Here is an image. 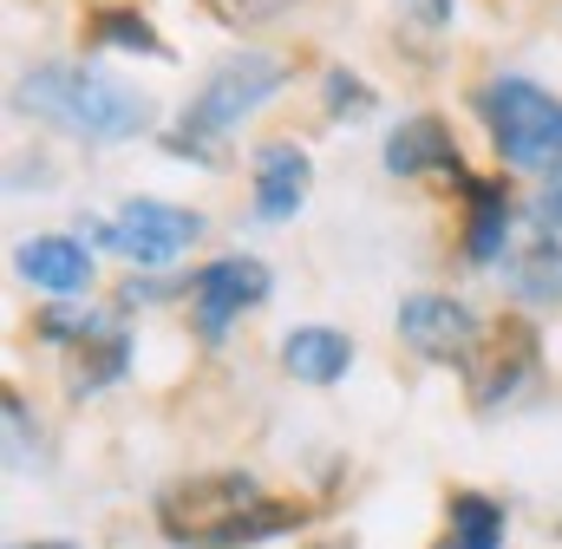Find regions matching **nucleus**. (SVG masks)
<instances>
[{"mask_svg": "<svg viewBox=\"0 0 562 549\" xmlns=\"http://www.w3.org/2000/svg\"><path fill=\"white\" fill-rule=\"evenodd\" d=\"M301 517H307L301 504H269L249 471H203V478H183L157 497L164 537L183 549H243L276 537V530H294Z\"/></svg>", "mask_w": 562, "mask_h": 549, "instance_id": "nucleus-1", "label": "nucleus"}, {"mask_svg": "<svg viewBox=\"0 0 562 549\" xmlns=\"http://www.w3.org/2000/svg\"><path fill=\"white\" fill-rule=\"evenodd\" d=\"M13 105L59 125V132L86 137V144H125L150 125V99L138 86L99 72V66H79V59H53V66H33L20 86H13Z\"/></svg>", "mask_w": 562, "mask_h": 549, "instance_id": "nucleus-2", "label": "nucleus"}, {"mask_svg": "<svg viewBox=\"0 0 562 549\" xmlns=\"http://www.w3.org/2000/svg\"><path fill=\"white\" fill-rule=\"evenodd\" d=\"M281 86H288V59H276V53H236V59H223L196 86V99L183 105V125L164 132V150L196 157V164L216 170L223 164V137L236 132L262 99H276Z\"/></svg>", "mask_w": 562, "mask_h": 549, "instance_id": "nucleus-3", "label": "nucleus"}, {"mask_svg": "<svg viewBox=\"0 0 562 549\" xmlns=\"http://www.w3.org/2000/svg\"><path fill=\"white\" fill-rule=\"evenodd\" d=\"M484 125L497 137V157L537 177H562V99L530 79L484 86Z\"/></svg>", "mask_w": 562, "mask_h": 549, "instance_id": "nucleus-4", "label": "nucleus"}, {"mask_svg": "<svg viewBox=\"0 0 562 549\" xmlns=\"http://www.w3.org/2000/svg\"><path fill=\"white\" fill-rule=\"evenodd\" d=\"M196 236H203V216H196V210H177V203H157V197H132V203L119 210V223L105 229V243H112L119 256H132L138 269L177 262Z\"/></svg>", "mask_w": 562, "mask_h": 549, "instance_id": "nucleus-5", "label": "nucleus"}, {"mask_svg": "<svg viewBox=\"0 0 562 549\" xmlns=\"http://www.w3.org/2000/svg\"><path fill=\"white\" fill-rule=\"evenodd\" d=\"M471 373H464V386H471V406L477 412H497L530 373H537V327L530 321H497L477 347H471V360H464Z\"/></svg>", "mask_w": 562, "mask_h": 549, "instance_id": "nucleus-6", "label": "nucleus"}, {"mask_svg": "<svg viewBox=\"0 0 562 549\" xmlns=\"http://www.w3.org/2000/svg\"><path fill=\"white\" fill-rule=\"evenodd\" d=\"M400 340H406L419 360H451V367H464L471 347L484 340V327H477V314H471L464 301H451V294H406V301H400Z\"/></svg>", "mask_w": 562, "mask_h": 549, "instance_id": "nucleus-7", "label": "nucleus"}, {"mask_svg": "<svg viewBox=\"0 0 562 549\" xmlns=\"http://www.w3.org/2000/svg\"><path fill=\"white\" fill-rule=\"evenodd\" d=\"M190 301H196V334H203V340H223L243 307L269 301V269H262L256 256H223V262L196 269Z\"/></svg>", "mask_w": 562, "mask_h": 549, "instance_id": "nucleus-8", "label": "nucleus"}, {"mask_svg": "<svg viewBox=\"0 0 562 549\" xmlns=\"http://www.w3.org/2000/svg\"><path fill=\"white\" fill-rule=\"evenodd\" d=\"M504 281H510L524 301H562V183L537 203V210H530L524 243L510 249Z\"/></svg>", "mask_w": 562, "mask_h": 549, "instance_id": "nucleus-9", "label": "nucleus"}, {"mask_svg": "<svg viewBox=\"0 0 562 549\" xmlns=\"http://www.w3.org/2000/svg\"><path fill=\"white\" fill-rule=\"evenodd\" d=\"M307 183H314V164H307L301 144L276 137V144L256 150V216L262 223H288L307 203Z\"/></svg>", "mask_w": 562, "mask_h": 549, "instance_id": "nucleus-10", "label": "nucleus"}, {"mask_svg": "<svg viewBox=\"0 0 562 549\" xmlns=\"http://www.w3.org/2000/svg\"><path fill=\"white\" fill-rule=\"evenodd\" d=\"M13 269L46 294H79L92 281V256H86L79 236H33V243L13 249Z\"/></svg>", "mask_w": 562, "mask_h": 549, "instance_id": "nucleus-11", "label": "nucleus"}, {"mask_svg": "<svg viewBox=\"0 0 562 549\" xmlns=\"http://www.w3.org/2000/svg\"><path fill=\"white\" fill-rule=\"evenodd\" d=\"M281 367H288L294 380H307V386H334V380L353 367V340H347L340 327H294V334L281 340Z\"/></svg>", "mask_w": 562, "mask_h": 549, "instance_id": "nucleus-12", "label": "nucleus"}, {"mask_svg": "<svg viewBox=\"0 0 562 549\" xmlns=\"http://www.w3.org/2000/svg\"><path fill=\"white\" fill-rule=\"evenodd\" d=\"M458 164V150H451V132H445V119H406V125H393L386 137V170L393 177H425V170H451Z\"/></svg>", "mask_w": 562, "mask_h": 549, "instance_id": "nucleus-13", "label": "nucleus"}, {"mask_svg": "<svg viewBox=\"0 0 562 549\" xmlns=\"http://www.w3.org/2000/svg\"><path fill=\"white\" fill-rule=\"evenodd\" d=\"M464 256L471 262H497L504 243H510V197L484 177H464Z\"/></svg>", "mask_w": 562, "mask_h": 549, "instance_id": "nucleus-14", "label": "nucleus"}, {"mask_svg": "<svg viewBox=\"0 0 562 549\" xmlns=\"http://www.w3.org/2000/svg\"><path fill=\"white\" fill-rule=\"evenodd\" d=\"M445 549H504V511L477 491H458L451 497V530H445Z\"/></svg>", "mask_w": 562, "mask_h": 549, "instance_id": "nucleus-15", "label": "nucleus"}, {"mask_svg": "<svg viewBox=\"0 0 562 549\" xmlns=\"http://www.w3.org/2000/svg\"><path fill=\"white\" fill-rule=\"evenodd\" d=\"M86 360H79V373H72V393H99V386H112L119 373H125V360H132V340L105 321V327H92L86 340Z\"/></svg>", "mask_w": 562, "mask_h": 549, "instance_id": "nucleus-16", "label": "nucleus"}, {"mask_svg": "<svg viewBox=\"0 0 562 549\" xmlns=\"http://www.w3.org/2000/svg\"><path fill=\"white\" fill-rule=\"evenodd\" d=\"M99 40H112V46H138V53H150V59H164V40L144 26L138 13H99V26H92Z\"/></svg>", "mask_w": 562, "mask_h": 549, "instance_id": "nucleus-17", "label": "nucleus"}, {"mask_svg": "<svg viewBox=\"0 0 562 549\" xmlns=\"http://www.w3.org/2000/svg\"><path fill=\"white\" fill-rule=\"evenodd\" d=\"M327 105H334V119H367V112H373V92H367L347 66H334V72H327Z\"/></svg>", "mask_w": 562, "mask_h": 549, "instance_id": "nucleus-18", "label": "nucleus"}, {"mask_svg": "<svg viewBox=\"0 0 562 549\" xmlns=\"http://www.w3.org/2000/svg\"><path fill=\"white\" fill-rule=\"evenodd\" d=\"M216 20H229V26H262V20H276L288 0H203Z\"/></svg>", "mask_w": 562, "mask_h": 549, "instance_id": "nucleus-19", "label": "nucleus"}, {"mask_svg": "<svg viewBox=\"0 0 562 549\" xmlns=\"http://www.w3.org/2000/svg\"><path fill=\"white\" fill-rule=\"evenodd\" d=\"M413 13L431 20V26H445V20H451V0H413Z\"/></svg>", "mask_w": 562, "mask_h": 549, "instance_id": "nucleus-20", "label": "nucleus"}, {"mask_svg": "<svg viewBox=\"0 0 562 549\" xmlns=\"http://www.w3.org/2000/svg\"><path fill=\"white\" fill-rule=\"evenodd\" d=\"M13 549H79V544H59V537H46V544H13Z\"/></svg>", "mask_w": 562, "mask_h": 549, "instance_id": "nucleus-21", "label": "nucleus"}]
</instances>
